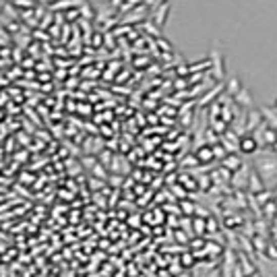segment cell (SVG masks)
Here are the masks:
<instances>
[{
  "mask_svg": "<svg viewBox=\"0 0 277 277\" xmlns=\"http://www.w3.org/2000/svg\"><path fill=\"white\" fill-rule=\"evenodd\" d=\"M168 15H170V3L161 5V7L155 11V23H157V27H163V25H165Z\"/></svg>",
  "mask_w": 277,
  "mask_h": 277,
  "instance_id": "1",
  "label": "cell"
},
{
  "mask_svg": "<svg viewBox=\"0 0 277 277\" xmlns=\"http://www.w3.org/2000/svg\"><path fill=\"white\" fill-rule=\"evenodd\" d=\"M257 139H252V137H246V139H242V143H240V147H242V151L244 153H252L254 149H257Z\"/></svg>",
  "mask_w": 277,
  "mask_h": 277,
  "instance_id": "2",
  "label": "cell"
},
{
  "mask_svg": "<svg viewBox=\"0 0 277 277\" xmlns=\"http://www.w3.org/2000/svg\"><path fill=\"white\" fill-rule=\"evenodd\" d=\"M213 62H215L217 79H224V65H221V56H219V54H213Z\"/></svg>",
  "mask_w": 277,
  "mask_h": 277,
  "instance_id": "3",
  "label": "cell"
},
{
  "mask_svg": "<svg viewBox=\"0 0 277 277\" xmlns=\"http://www.w3.org/2000/svg\"><path fill=\"white\" fill-rule=\"evenodd\" d=\"M197 155H199V159H201V161H207V159H211V157H213V151H211L209 147H203V149H199V151H197Z\"/></svg>",
  "mask_w": 277,
  "mask_h": 277,
  "instance_id": "4",
  "label": "cell"
},
{
  "mask_svg": "<svg viewBox=\"0 0 277 277\" xmlns=\"http://www.w3.org/2000/svg\"><path fill=\"white\" fill-rule=\"evenodd\" d=\"M219 91H221V89H219V87H215V89H213L211 93H207V95L203 97V103H207V101H211V99H213V97H215V95H217Z\"/></svg>",
  "mask_w": 277,
  "mask_h": 277,
  "instance_id": "5",
  "label": "cell"
},
{
  "mask_svg": "<svg viewBox=\"0 0 277 277\" xmlns=\"http://www.w3.org/2000/svg\"><path fill=\"white\" fill-rule=\"evenodd\" d=\"M93 39H95V41H93V46H99V44H101V33H95Z\"/></svg>",
  "mask_w": 277,
  "mask_h": 277,
  "instance_id": "6",
  "label": "cell"
}]
</instances>
